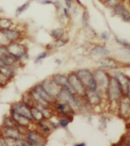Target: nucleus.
<instances>
[{"label":"nucleus","mask_w":130,"mask_h":146,"mask_svg":"<svg viewBox=\"0 0 130 146\" xmlns=\"http://www.w3.org/2000/svg\"><path fill=\"white\" fill-rule=\"evenodd\" d=\"M58 86L61 87L62 88H66L69 92L74 95H76V93L72 87L70 86L68 77L65 76V75H61V74H55L53 76L52 79Z\"/></svg>","instance_id":"1a4fd4ad"},{"label":"nucleus","mask_w":130,"mask_h":146,"mask_svg":"<svg viewBox=\"0 0 130 146\" xmlns=\"http://www.w3.org/2000/svg\"><path fill=\"white\" fill-rule=\"evenodd\" d=\"M68 81L75 91L76 94L81 96H85L86 88L82 84L76 73H71L69 75Z\"/></svg>","instance_id":"20e7f679"},{"label":"nucleus","mask_w":130,"mask_h":146,"mask_svg":"<svg viewBox=\"0 0 130 146\" xmlns=\"http://www.w3.org/2000/svg\"><path fill=\"white\" fill-rule=\"evenodd\" d=\"M99 64L105 68L114 69L119 66V62L116 59L110 57H104L98 60Z\"/></svg>","instance_id":"ddd939ff"},{"label":"nucleus","mask_w":130,"mask_h":146,"mask_svg":"<svg viewBox=\"0 0 130 146\" xmlns=\"http://www.w3.org/2000/svg\"><path fill=\"white\" fill-rule=\"evenodd\" d=\"M99 1H100L101 3H103V4H105V2L108 1V0H99Z\"/></svg>","instance_id":"a19ab883"},{"label":"nucleus","mask_w":130,"mask_h":146,"mask_svg":"<svg viewBox=\"0 0 130 146\" xmlns=\"http://www.w3.org/2000/svg\"><path fill=\"white\" fill-rule=\"evenodd\" d=\"M40 3L42 5H53V2L51 0H41L40 1Z\"/></svg>","instance_id":"c9c22d12"},{"label":"nucleus","mask_w":130,"mask_h":146,"mask_svg":"<svg viewBox=\"0 0 130 146\" xmlns=\"http://www.w3.org/2000/svg\"><path fill=\"white\" fill-rule=\"evenodd\" d=\"M68 42V39H59L57 40H55L53 42H52V43H50L49 46L51 48H58V47H60L61 46H64L67 42Z\"/></svg>","instance_id":"5701e85b"},{"label":"nucleus","mask_w":130,"mask_h":146,"mask_svg":"<svg viewBox=\"0 0 130 146\" xmlns=\"http://www.w3.org/2000/svg\"><path fill=\"white\" fill-rule=\"evenodd\" d=\"M53 5L54 6L55 8L57 10H59L61 9V4L60 3V1H55V2H53Z\"/></svg>","instance_id":"72a5a7b5"},{"label":"nucleus","mask_w":130,"mask_h":146,"mask_svg":"<svg viewBox=\"0 0 130 146\" xmlns=\"http://www.w3.org/2000/svg\"><path fill=\"white\" fill-rule=\"evenodd\" d=\"M112 146H127L126 144H125L123 142H121L120 143H118V144H115Z\"/></svg>","instance_id":"4c0bfd02"},{"label":"nucleus","mask_w":130,"mask_h":146,"mask_svg":"<svg viewBox=\"0 0 130 146\" xmlns=\"http://www.w3.org/2000/svg\"><path fill=\"white\" fill-rule=\"evenodd\" d=\"M46 92L52 98H57L62 87L58 86L53 79H46L41 84Z\"/></svg>","instance_id":"39448f33"},{"label":"nucleus","mask_w":130,"mask_h":146,"mask_svg":"<svg viewBox=\"0 0 130 146\" xmlns=\"http://www.w3.org/2000/svg\"><path fill=\"white\" fill-rule=\"evenodd\" d=\"M126 54H127V55H128L130 56V48L128 49V50L126 51Z\"/></svg>","instance_id":"79ce46f5"},{"label":"nucleus","mask_w":130,"mask_h":146,"mask_svg":"<svg viewBox=\"0 0 130 146\" xmlns=\"http://www.w3.org/2000/svg\"><path fill=\"white\" fill-rule=\"evenodd\" d=\"M93 75L97 87H99L100 90L103 92L107 91L110 78L107 72L102 70H97Z\"/></svg>","instance_id":"7ed1b4c3"},{"label":"nucleus","mask_w":130,"mask_h":146,"mask_svg":"<svg viewBox=\"0 0 130 146\" xmlns=\"http://www.w3.org/2000/svg\"><path fill=\"white\" fill-rule=\"evenodd\" d=\"M85 143H77L74 146H85Z\"/></svg>","instance_id":"58836bf2"},{"label":"nucleus","mask_w":130,"mask_h":146,"mask_svg":"<svg viewBox=\"0 0 130 146\" xmlns=\"http://www.w3.org/2000/svg\"><path fill=\"white\" fill-rule=\"evenodd\" d=\"M10 116L13 119V120L15 121V123L17 124V125H21L27 127L28 125H29L30 122L31 121L30 120L27 119V117L22 116L15 112L11 110L10 112Z\"/></svg>","instance_id":"2eb2a0df"},{"label":"nucleus","mask_w":130,"mask_h":146,"mask_svg":"<svg viewBox=\"0 0 130 146\" xmlns=\"http://www.w3.org/2000/svg\"><path fill=\"white\" fill-rule=\"evenodd\" d=\"M69 123V120L68 118H61L59 120L58 124L62 127H66Z\"/></svg>","instance_id":"c756f323"},{"label":"nucleus","mask_w":130,"mask_h":146,"mask_svg":"<svg viewBox=\"0 0 130 146\" xmlns=\"http://www.w3.org/2000/svg\"><path fill=\"white\" fill-rule=\"evenodd\" d=\"M47 55H48V54H47V52H45V51L41 52V54H40L36 57V62H38L41 60L42 59L45 58L46 57Z\"/></svg>","instance_id":"2f4dec72"},{"label":"nucleus","mask_w":130,"mask_h":146,"mask_svg":"<svg viewBox=\"0 0 130 146\" xmlns=\"http://www.w3.org/2000/svg\"><path fill=\"white\" fill-rule=\"evenodd\" d=\"M55 108L58 112L65 117H68L70 114L74 113L71 106L66 102H62L57 103Z\"/></svg>","instance_id":"9b49d317"},{"label":"nucleus","mask_w":130,"mask_h":146,"mask_svg":"<svg viewBox=\"0 0 130 146\" xmlns=\"http://www.w3.org/2000/svg\"><path fill=\"white\" fill-rule=\"evenodd\" d=\"M120 16L121 17L122 19L125 22H130V13L126 9H124L122 11Z\"/></svg>","instance_id":"cd10ccee"},{"label":"nucleus","mask_w":130,"mask_h":146,"mask_svg":"<svg viewBox=\"0 0 130 146\" xmlns=\"http://www.w3.org/2000/svg\"><path fill=\"white\" fill-rule=\"evenodd\" d=\"M11 110L27 117L31 121L34 120L31 115L30 107L23 102H18L13 104Z\"/></svg>","instance_id":"0eeeda50"},{"label":"nucleus","mask_w":130,"mask_h":146,"mask_svg":"<svg viewBox=\"0 0 130 146\" xmlns=\"http://www.w3.org/2000/svg\"><path fill=\"white\" fill-rule=\"evenodd\" d=\"M112 9L113 14H115L116 15H120L122 11L125 9V7H124L123 3H120L117 5H116L115 6L113 7Z\"/></svg>","instance_id":"a878e982"},{"label":"nucleus","mask_w":130,"mask_h":146,"mask_svg":"<svg viewBox=\"0 0 130 146\" xmlns=\"http://www.w3.org/2000/svg\"><path fill=\"white\" fill-rule=\"evenodd\" d=\"M33 89L40 95V96L44 99L46 102L49 103V104L53 103L55 100V99L50 96L46 91L44 89L41 84H37L34 86Z\"/></svg>","instance_id":"f3484780"},{"label":"nucleus","mask_w":130,"mask_h":146,"mask_svg":"<svg viewBox=\"0 0 130 146\" xmlns=\"http://www.w3.org/2000/svg\"><path fill=\"white\" fill-rule=\"evenodd\" d=\"M77 75L86 89L96 90L97 85L93 74L87 69L77 71Z\"/></svg>","instance_id":"f257e3e1"},{"label":"nucleus","mask_w":130,"mask_h":146,"mask_svg":"<svg viewBox=\"0 0 130 146\" xmlns=\"http://www.w3.org/2000/svg\"><path fill=\"white\" fill-rule=\"evenodd\" d=\"M26 135V141L29 146H44L45 138L40 132L30 131Z\"/></svg>","instance_id":"423d86ee"},{"label":"nucleus","mask_w":130,"mask_h":146,"mask_svg":"<svg viewBox=\"0 0 130 146\" xmlns=\"http://www.w3.org/2000/svg\"><path fill=\"white\" fill-rule=\"evenodd\" d=\"M113 73L114 77L116 79L121 87L123 94L126 95L128 94V87L129 80L124 74L121 72L115 71Z\"/></svg>","instance_id":"9d476101"},{"label":"nucleus","mask_w":130,"mask_h":146,"mask_svg":"<svg viewBox=\"0 0 130 146\" xmlns=\"http://www.w3.org/2000/svg\"><path fill=\"white\" fill-rule=\"evenodd\" d=\"M119 114L123 118H127L130 115V100L128 98L123 99L120 103Z\"/></svg>","instance_id":"f8f14e48"},{"label":"nucleus","mask_w":130,"mask_h":146,"mask_svg":"<svg viewBox=\"0 0 130 146\" xmlns=\"http://www.w3.org/2000/svg\"><path fill=\"white\" fill-rule=\"evenodd\" d=\"M64 30L62 28H57L51 31L50 35L54 40H57L62 38L64 35Z\"/></svg>","instance_id":"412c9836"},{"label":"nucleus","mask_w":130,"mask_h":146,"mask_svg":"<svg viewBox=\"0 0 130 146\" xmlns=\"http://www.w3.org/2000/svg\"><path fill=\"white\" fill-rule=\"evenodd\" d=\"M89 14L88 10H85L82 14L81 17V23L83 28L86 29L89 26Z\"/></svg>","instance_id":"4be33fe9"},{"label":"nucleus","mask_w":130,"mask_h":146,"mask_svg":"<svg viewBox=\"0 0 130 146\" xmlns=\"http://www.w3.org/2000/svg\"><path fill=\"white\" fill-rule=\"evenodd\" d=\"M128 94H129V98L130 100V80H129V83H128Z\"/></svg>","instance_id":"ea45409f"},{"label":"nucleus","mask_w":130,"mask_h":146,"mask_svg":"<svg viewBox=\"0 0 130 146\" xmlns=\"http://www.w3.org/2000/svg\"><path fill=\"white\" fill-rule=\"evenodd\" d=\"M120 3H122V0H108L104 5H105L107 7L112 8Z\"/></svg>","instance_id":"c85d7f7f"},{"label":"nucleus","mask_w":130,"mask_h":146,"mask_svg":"<svg viewBox=\"0 0 130 146\" xmlns=\"http://www.w3.org/2000/svg\"><path fill=\"white\" fill-rule=\"evenodd\" d=\"M7 49L9 53L14 56L18 59L26 56L27 54V52L23 46L18 43H10V44L8 46Z\"/></svg>","instance_id":"6e6552de"},{"label":"nucleus","mask_w":130,"mask_h":146,"mask_svg":"<svg viewBox=\"0 0 130 146\" xmlns=\"http://www.w3.org/2000/svg\"><path fill=\"white\" fill-rule=\"evenodd\" d=\"M122 142H123L127 145H130V135L126 137L124 139H123Z\"/></svg>","instance_id":"e433bc0d"},{"label":"nucleus","mask_w":130,"mask_h":146,"mask_svg":"<svg viewBox=\"0 0 130 146\" xmlns=\"http://www.w3.org/2000/svg\"><path fill=\"white\" fill-rule=\"evenodd\" d=\"M3 131V134L5 135L6 137L12 138L17 140H22V136L23 135L21 133V132L19 131L17 127H4Z\"/></svg>","instance_id":"4468645a"},{"label":"nucleus","mask_w":130,"mask_h":146,"mask_svg":"<svg viewBox=\"0 0 130 146\" xmlns=\"http://www.w3.org/2000/svg\"><path fill=\"white\" fill-rule=\"evenodd\" d=\"M115 41L116 43L121 45L124 47H125L127 49L130 48V43L127 39L123 38L118 37L117 36H115Z\"/></svg>","instance_id":"393cba45"},{"label":"nucleus","mask_w":130,"mask_h":146,"mask_svg":"<svg viewBox=\"0 0 130 146\" xmlns=\"http://www.w3.org/2000/svg\"><path fill=\"white\" fill-rule=\"evenodd\" d=\"M30 110L33 119L37 121H41L44 118L41 110L36 106H31Z\"/></svg>","instance_id":"aec40b11"},{"label":"nucleus","mask_w":130,"mask_h":146,"mask_svg":"<svg viewBox=\"0 0 130 146\" xmlns=\"http://www.w3.org/2000/svg\"><path fill=\"white\" fill-rule=\"evenodd\" d=\"M63 13L64 15L65 18H69L70 17V14L69 12V9L67 7H64L63 8Z\"/></svg>","instance_id":"473e14b6"},{"label":"nucleus","mask_w":130,"mask_h":146,"mask_svg":"<svg viewBox=\"0 0 130 146\" xmlns=\"http://www.w3.org/2000/svg\"><path fill=\"white\" fill-rule=\"evenodd\" d=\"M107 92L108 98L111 102H118L123 95L121 87L114 76L110 78Z\"/></svg>","instance_id":"f03ea898"},{"label":"nucleus","mask_w":130,"mask_h":146,"mask_svg":"<svg viewBox=\"0 0 130 146\" xmlns=\"http://www.w3.org/2000/svg\"><path fill=\"white\" fill-rule=\"evenodd\" d=\"M91 53L93 55H106L110 53V51L104 46L97 45L92 49Z\"/></svg>","instance_id":"6ab92c4d"},{"label":"nucleus","mask_w":130,"mask_h":146,"mask_svg":"<svg viewBox=\"0 0 130 146\" xmlns=\"http://www.w3.org/2000/svg\"><path fill=\"white\" fill-rule=\"evenodd\" d=\"M14 146H20V145H19V144H16V145H14Z\"/></svg>","instance_id":"37998d69"},{"label":"nucleus","mask_w":130,"mask_h":146,"mask_svg":"<svg viewBox=\"0 0 130 146\" xmlns=\"http://www.w3.org/2000/svg\"><path fill=\"white\" fill-rule=\"evenodd\" d=\"M37 125L38 127H39V128L41 129V131L44 133H48L50 132V128H49V127L48 125H47L46 124H44V123L41 121H38L37 123Z\"/></svg>","instance_id":"bb28decb"},{"label":"nucleus","mask_w":130,"mask_h":146,"mask_svg":"<svg viewBox=\"0 0 130 146\" xmlns=\"http://www.w3.org/2000/svg\"><path fill=\"white\" fill-rule=\"evenodd\" d=\"M30 3H31V1L30 0H28L27 1L25 2L23 5H22L18 7L17 10H16V11H15L16 16L19 15L22 12H23L25 10H26L29 8V7L30 6Z\"/></svg>","instance_id":"b1692460"},{"label":"nucleus","mask_w":130,"mask_h":146,"mask_svg":"<svg viewBox=\"0 0 130 146\" xmlns=\"http://www.w3.org/2000/svg\"><path fill=\"white\" fill-rule=\"evenodd\" d=\"M3 34L9 41H14L18 39L21 36L20 33L18 31L13 29H5Z\"/></svg>","instance_id":"a211bd4d"},{"label":"nucleus","mask_w":130,"mask_h":146,"mask_svg":"<svg viewBox=\"0 0 130 146\" xmlns=\"http://www.w3.org/2000/svg\"><path fill=\"white\" fill-rule=\"evenodd\" d=\"M85 97L88 103L93 106H97L101 102V98L96 90L86 89Z\"/></svg>","instance_id":"dca6fc26"},{"label":"nucleus","mask_w":130,"mask_h":146,"mask_svg":"<svg viewBox=\"0 0 130 146\" xmlns=\"http://www.w3.org/2000/svg\"><path fill=\"white\" fill-rule=\"evenodd\" d=\"M65 5L66 6V7L68 9H70L72 8V0H64Z\"/></svg>","instance_id":"f704fd0d"},{"label":"nucleus","mask_w":130,"mask_h":146,"mask_svg":"<svg viewBox=\"0 0 130 146\" xmlns=\"http://www.w3.org/2000/svg\"><path fill=\"white\" fill-rule=\"evenodd\" d=\"M100 37L103 40H108L110 38V34L107 31H104L100 34Z\"/></svg>","instance_id":"7c9ffc66"}]
</instances>
